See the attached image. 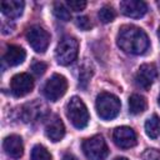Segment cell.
I'll return each instance as SVG.
<instances>
[{
  "label": "cell",
  "instance_id": "6da1fadb",
  "mask_svg": "<svg viewBox=\"0 0 160 160\" xmlns=\"http://www.w3.org/2000/svg\"><path fill=\"white\" fill-rule=\"evenodd\" d=\"M116 40L120 49L131 55H141L149 48V38L146 32L134 25L121 26Z\"/></svg>",
  "mask_w": 160,
  "mask_h": 160
},
{
  "label": "cell",
  "instance_id": "7a4b0ae2",
  "mask_svg": "<svg viewBox=\"0 0 160 160\" xmlns=\"http://www.w3.org/2000/svg\"><path fill=\"white\" fill-rule=\"evenodd\" d=\"M96 112L104 120H111L118 116L120 111V100L110 92H100L96 98Z\"/></svg>",
  "mask_w": 160,
  "mask_h": 160
},
{
  "label": "cell",
  "instance_id": "3957f363",
  "mask_svg": "<svg viewBox=\"0 0 160 160\" xmlns=\"http://www.w3.org/2000/svg\"><path fill=\"white\" fill-rule=\"evenodd\" d=\"M66 115L69 120L71 121V124L78 129H84L88 125L89 119H90L84 101L78 96H72L70 101L68 102Z\"/></svg>",
  "mask_w": 160,
  "mask_h": 160
},
{
  "label": "cell",
  "instance_id": "277c9868",
  "mask_svg": "<svg viewBox=\"0 0 160 160\" xmlns=\"http://www.w3.org/2000/svg\"><path fill=\"white\" fill-rule=\"evenodd\" d=\"M78 51H79L78 40L72 36H65L59 41L56 46L55 50L56 61L60 65H69L76 59Z\"/></svg>",
  "mask_w": 160,
  "mask_h": 160
},
{
  "label": "cell",
  "instance_id": "5b68a950",
  "mask_svg": "<svg viewBox=\"0 0 160 160\" xmlns=\"http://www.w3.org/2000/svg\"><path fill=\"white\" fill-rule=\"evenodd\" d=\"M82 151L89 160H104L109 154L108 145L101 135H95L84 140Z\"/></svg>",
  "mask_w": 160,
  "mask_h": 160
},
{
  "label": "cell",
  "instance_id": "8992f818",
  "mask_svg": "<svg viewBox=\"0 0 160 160\" xmlns=\"http://www.w3.org/2000/svg\"><path fill=\"white\" fill-rule=\"evenodd\" d=\"M26 39L36 52H45L50 42L49 32L40 25H32L26 30Z\"/></svg>",
  "mask_w": 160,
  "mask_h": 160
},
{
  "label": "cell",
  "instance_id": "52a82bcc",
  "mask_svg": "<svg viewBox=\"0 0 160 160\" xmlns=\"http://www.w3.org/2000/svg\"><path fill=\"white\" fill-rule=\"evenodd\" d=\"M68 89L66 79L60 74H54L44 85V95L50 101L59 100Z\"/></svg>",
  "mask_w": 160,
  "mask_h": 160
},
{
  "label": "cell",
  "instance_id": "ba28073f",
  "mask_svg": "<svg viewBox=\"0 0 160 160\" xmlns=\"http://www.w3.org/2000/svg\"><path fill=\"white\" fill-rule=\"evenodd\" d=\"M32 88H34V80L26 72L16 74L15 76H12L11 81H10L11 92L18 98L25 96L26 94H29L32 90Z\"/></svg>",
  "mask_w": 160,
  "mask_h": 160
},
{
  "label": "cell",
  "instance_id": "9c48e42d",
  "mask_svg": "<svg viewBox=\"0 0 160 160\" xmlns=\"http://www.w3.org/2000/svg\"><path fill=\"white\" fill-rule=\"evenodd\" d=\"M158 76V71L154 64H142L135 74V84L138 88L148 90Z\"/></svg>",
  "mask_w": 160,
  "mask_h": 160
},
{
  "label": "cell",
  "instance_id": "30bf717a",
  "mask_svg": "<svg viewBox=\"0 0 160 160\" xmlns=\"http://www.w3.org/2000/svg\"><path fill=\"white\" fill-rule=\"evenodd\" d=\"M114 142L121 149H130L136 145L138 139L135 131L129 126H119L112 132Z\"/></svg>",
  "mask_w": 160,
  "mask_h": 160
},
{
  "label": "cell",
  "instance_id": "8fae6325",
  "mask_svg": "<svg viewBox=\"0 0 160 160\" xmlns=\"http://www.w3.org/2000/svg\"><path fill=\"white\" fill-rule=\"evenodd\" d=\"M120 10L129 18H141L148 11V5L140 0H124L120 2Z\"/></svg>",
  "mask_w": 160,
  "mask_h": 160
},
{
  "label": "cell",
  "instance_id": "7c38bea8",
  "mask_svg": "<svg viewBox=\"0 0 160 160\" xmlns=\"http://www.w3.org/2000/svg\"><path fill=\"white\" fill-rule=\"evenodd\" d=\"M45 134L46 136L52 141H60L65 135V126L61 119L58 115H52L45 126Z\"/></svg>",
  "mask_w": 160,
  "mask_h": 160
},
{
  "label": "cell",
  "instance_id": "4fadbf2b",
  "mask_svg": "<svg viewBox=\"0 0 160 160\" xmlns=\"http://www.w3.org/2000/svg\"><path fill=\"white\" fill-rule=\"evenodd\" d=\"M2 148L5 152L12 159H20L24 154L22 140L19 135H9L4 139Z\"/></svg>",
  "mask_w": 160,
  "mask_h": 160
},
{
  "label": "cell",
  "instance_id": "5bb4252c",
  "mask_svg": "<svg viewBox=\"0 0 160 160\" xmlns=\"http://www.w3.org/2000/svg\"><path fill=\"white\" fill-rule=\"evenodd\" d=\"M25 56H26V52L22 48L18 45H9L4 55V60L8 62V65L16 66L25 60Z\"/></svg>",
  "mask_w": 160,
  "mask_h": 160
},
{
  "label": "cell",
  "instance_id": "9a60e30c",
  "mask_svg": "<svg viewBox=\"0 0 160 160\" xmlns=\"http://www.w3.org/2000/svg\"><path fill=\"white\" fill-rule=\"evenodd\" d=\"M24 10V2L20 0H9L1 2V11L8 18H19L22 14Z\"/></svg>",
  "mask_w": 160,
  "mask_h": 160
},
{
  "label": "cell",
  "instance_id": "2e32d148",
  "mask_svg": "<svg viewBox=\"0 0 160 160\" xmlns=\"http://www.w3.org/2000/svg\"><path fill=\"white\" fill-rule=\"evenodd\" d=\"M146 110V100L139 94H132L129 98V111L132 115H139Z\"/></svg>",
  "mask_w": 160,
  "mask_h": 160
},
{
  "label": "cell",
  "instance_id": "e0dca14e",
  "mask_svg": "<svg viewBox=\"0 0 160 160\" xmlns=\"http://www.w3.org/2000/svg\"><path fill=\"white\" fill-rule=\"evenodd\" d=\"M145 131L151 139L160 136V118L158 115H152L145 121Z\"/></svg>",
  "mask_w": 160,
  "mask_h": 160
},
{
  "label": "cell",
  "instance_id": "ac0fdd59",
  "mask_svg": "<svg viewBox=\"0 0 160 160\" xmlns=\"http://www.w3.org/2000/svg\"><path fill=\"white\" fill-rule=\"evenodd\" d=\"M92 76V70H91V66L88 65V64H82L80 68H79V86L85 89L90 81Z\"/></svg>",
  "mask_w": 160,
  "mask_h": 160
},
{
  "label": "cell",
  "instance_id": "d6986e66",
  "mask_svg": "<svg viewBox=\"0 0 160 160\" xmlns=\"http://www.w3.org/2000/svg\"><path fill=\"white\" fill-rule=\"evenodd\" d=\"M31 160H52V156L45 146L35 145L31 150Z\"/></svg>",
  "mask_w": 160,
  "mask_h": 160
},
{
  "label": "cell",
  "instance_id": "ffe728a7",
  "mask_svg": "<svg viewBox=\"0 0 160 160\" xmlns=\"http://www.w3.org/2000/svg\"><path fill=\"white\" fill-rule=\"evenodd\" d=\"M54 14L61 21H69L71 19L70 11L68 10V8L62 2H55L54 4Z\"/></svg>",
  "mask_w": 160,
  "mask_h": 160
},
{
  "label": "cell",
  "instance_id": "44dd1931",
  "mask_svg": "<svg viewBox=\"0 0 160 160\" xmlns=\"http://www.w3.org/2000/svg\"><path fill=\"white\" fill-rule=\"evenodd\" d=\"M98 16H99V19H100L101 22L108 24V22H111V21L115 19L116 14H115V10H114L111 6L105 5V6H102V8L99 10Z\"/></svg>",
  "mask_w": 160,
  "mask_h": 160
},
{
  "label": "cell",
  "instance_id": "7402d4cb",
  "mask_svg": "<svg viewBox=\"0 0 160 160\" xmlns=\"http://www.w3.org/2000/svg\"><path fill=\"white\" fill-rule=\"evenodd\" d=\"M66 5L72 10V11H81L85 9L86 6V1L82 0H69L66 2Z\"/></svg>",
  "mask_w": 160,
  "mask_h": 160
},
{
  "label": "cell",
  "instance_id": "603a6c76",
  "mask_svg": "<svg viewBox=\"0 0 160 160\" xmlns=\"http://www.w3.org/2000/svg\"><path fill=\"white\" fill-rule=\"evenodd\" d=\"M76 25H78L81 30H85V31H86V30H90L91 26H92L90 19H89L88 16H79V18L76 19Z\"/></svg>",
  "mask_w": 160,
  "mask_h": 160
},
{
  "label": "cell",
  "instance_id": "cb8c5ba5",
  "mask_svg": "<svg viewBox=\"0 0 160 160\" xmlns=\"http://www.w3.org/2000/svg\"><path fill=\"white\" fill-rule=\"evenodd\" d=\"M142 160H160V152L155 149H148L142 154Z\"/></svg>",
  "mask_w": 160,
  "mask_h": 160
},
{
  "label": "cell",
  "instance_id": "d4e9b609",
  "mask_svg": "<svg viewBox=\"0 0 160 160\" xmlns=\"http://www.w3.org/2000/svg\"><path fill=\"white\" fill-rule=\"evenodd\" d=\"M46 68H48V65H46L45 62H42V61H36V62L32 64L31 70H32L36 75H42V74L45 72Z\"/></svg>",
  "mask_w": 160,
  "mask_h": 160
},
{
  "label": "cell",
  "instance_id": "484cf974",
  "mask_svg": "<svg viewBox=\"0 0 160 160\" xmlns=\"http://www.w3.org/2000/svg\"><path fill=\"white\" fill-rule=\"evenodd\" d=\"M62 160H76V158H75V156H72L71 154H66V155H64Z\"/></svg>",
  "mask_w": 160,
  "mask_h": 160
},
{
  "label": "cell",
  "instance_id": "4316f807",
  "mask_svg": "<svg viewBox=\"0 0 160 160\" xmlns=\"http://www.w3.org/2000/svg\"><path fill=\"white\" fill-rule=\"evenodd\" d=\"M114 160H128L126 158H122V156H120V158H115Z\"/></svg>",
  "mask_w": 160,
  "mask_h": 160
},
{
  "label": "cell",
  "instance_id": "83f0119b",
  "mask_svg": "<svg viewBox=\"0 0 160 160\" xmlns=\"http://www.w3.org/2000/svg\"><path fill=\"white\" fill-rule=\"evenodd\" d=\"M158 36H159V40H160V26H159V29H158Z\"/></svg>",
  "mask_w": 160,
  "mask_h": 160
},
{
  "label": "cell",
  "instance_id": "f1b7e54d",
  "mask_svg": "<svg viewBox=\"0 0 160 160\" xmlns=\"http://www.w3.org/2000/svg\"><path fill=\"white\" fill-rule=\"evenodd\" d=\"M156 4H158V6H159V8H160V1H158V2H156Z\"/></svg>",
  "mask_w": 160,
  "mask_h": 160
},
{
  "label": "cell",
  "instance_id": "f546056e",
  "mask_svg": "<svg viewBox=\"0 0 160 160\" xmlns=\"http://www.w3.org/2000/svg\"><path fill=\"white\" fill-rule=\"evenodd\" d=\"M158 101H159V105H160V94H159V100Z\"/></svg>",
  "mask_w": 160,
  "mask_h": 160
}]
</instances>
